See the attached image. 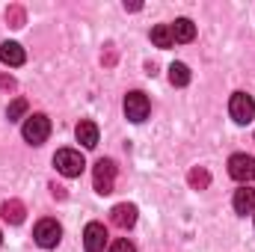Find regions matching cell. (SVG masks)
Wrapping results in <instances>:
<instances>
[{"instance_id":"obj_1","label":"cell","mask_w":255,"mask_h":252,"mask_svg":"<svg viewBox=\"0 0 255 252\" xmlns=\"http://www.w3.org/2000/svg\"><path fill=\"white\" fill-rule=\"evenodd\" d=\"M54 166H57V172L65 175V178H77V175L83 172L86 160H83V154L74 151V148H60V151L54 154Z\"/></svg>"},{"instance_id":"obj_2","label":"cell","mask_w":255,"mask_h":252,"mask_svg":"<svg viewBox=\"0 0 255 252\" xmlns=\"http://www.w3.org/2000/svg\"><path fill=\"white\" fill-rule=\"evenodd\" d=\"M229 116H232L238 125H250V122L255 119L253 95H247V92H235V95H232V101H229Z\"/></svg>"},{"instance_id":"obj_3","label":"cell","mask_w":255,"mask_h":252,"mask_svg":"<svg viewBox=\"0 0 255 252\" xmlns=\"http://www.w3.org/2000/svg\"><path fill=\"white\" fill-rule=\"evenodd\" d=\"M21 133H24V139H27L30 145H42V142L48 139V133H51V119H48L45 113H36V116H30V119L24 122Z\"/></svg>"},{"instance_id":"obj_4","label":"cell","mask_w":255,"mask_h":252,"mask_svg":"<svg viewBox=\"0 0 255 252\" xmlns=\"http://www.w3.org/2000/svg\"><path fill=\"white\" fill-rule=\"evenodd\" d=\"M33 238H36V244H39L42 250H54V247L60 244V238H63V229H60L57 220H39Z\"/></svg>"},{"instance_id":"obj_5","label":"cell","mask_w":255,"mask_h":252,"mask_svg":"<svg viewBox=\"0 0 255 252\" xmlns=\"http://www.w3.org/2000/svg\"><path fill=\"white\" fill-rule=\"evenodd\" d=\"M92 181H95V190H98L101 196L113 193V184H116V163L101 157V160L95 163V169H92Z\"/></svg>"},{"instance_id":"obj_6","label":"cell","mask_w":255,"mask_h":252,"mask_svg":"<svg viewBox=\"0 0 255 252\" xmlns=\"http://www.w3.org/2000/svg\"><path fill=\"white\" fill-rule=\"evenodd\" d=\"M229 175L235 181H241V184L253 181L255 178V157H250V154H232L229 157Z\"/></svg>"},{"instance_id":"obj_7","label":"cell","mask_w":255,"mask_h":252,"mask_svg":"<svg viewBox=\"0 0 255 252\" xmlns=\"http://www.w3.org/2000/svg\"><path fill=\"white\" fill-rule=\"evenodd\" d=\"M148 110H151V104H148V98L142 92H128L125 95V116L130 122H145Z\"/></svg>"},{"instance_id":"obj_8","label":"cell","mask_w":255,"mask_h":252,"mask_svg":"<svg viewBox=\"0 0 255 252\" xmlns=\"http://www.w3.org/2000/svg\"><path fill=\"white\" fill-rule=\"evenodd\" d=\"M83 247H86V252H104V247H107V229L101 223H89L83 229Z\"/></svg>"},{"instance_id":"obj_9","label":"cell","mask_w":255,"mask_h":252,"mask_svg":"<svg viewBox=\"0 0 255 252\" xmlns=\"http://www.w3.org/2000/svg\"><path fill=\"white\" fill-rule=\"evenodd\" d=\"M0 63L18 68V65L27 63V54H24V48H21L18 42H3V45H0Z\"/></svg>"},{"instance_id":"obj_10","label":"cell","mask_w":255,"mask_h":252,"mask_svg":"<svg viewBox=\"0 0 255 252\" xmlns=\"http://www.w3.org/2000/svg\"><path fill=\"white\" fill-rule=\"evenodd\" d=\"M74 136H77V142H80L83 148H95V145H98V125L89 122V119H83L80 125L74 127Z\"/></svg>"},{"instance_id":"obj_11","label":"cell","mask_w":255,"mask_h":252,"mask_svg":"<svg viewBox=\"0 0 255 252\" xmlns=\"http://www.w3.org/2000/svg\"><path fill=\"white\" fill-rule=\"evenodd\" d=\"M110 220H113V226H119V229H130V226L136 223V208L128 205V202H122V205H116V208L110 211Z\"/></svg>"},{"instance_id":"obj_12","label":"cell","mask_w":255,"mask_h":252,"mask_svg":"<svg viewBox=\"0 0 255 252\" xmlns=\"http://www.w3.org/2000/svg\"><path fill=\"white\" fill-rule=\"evenodd\" d=\"M232 205H235V214H253L255 211V190L250 187H241L235 190V199H232Z\"/></svg>"},{"instance_id":"obj_13","label":"cell","mask_w":255,"mask_h":252,"mask_svg":"<svg viewBox=\"0 0 255 252\" xmlns=\"http://www.w3.org/2000/svg\"><path fill=\"white\" fill-rule=\"evenodd\" d=\"M169 27H172V39H175V42H184V45H187V42L196 39V27H193L190 18H178V21L169 24Z\"/></svg>"},{"instance_id":"obj_14","label":"cell","mask_w":255,"mask_h":252,"mask_svg":"<svg viewBox=\"0 0 255 252\" xmlns=\"http://www.w3.org/2000/svg\"><path fill=\"white\" fill-rule=\"evenodd\" d=\"M151 42H154L157 48H172V45H175V39H172V27H169V24H157V27H151Z\"/></svg>"},{"instance_id":"obj_15","label":"cell","mask_w":255,"mask_h":252,"mask_svg":"<svg viewBox=\"0 0 255 252\" xmlns=\"http://www.w3.org/2000/svg\"><path fill=\"white\" fill-rule=\"evenodd\" d=\"M3 220H6V223H21V220H24V205H21L18 199L3 202Z\"/></svg>"},{"instance_id":"obj_16","label":"cell","mask_w":255,"mask_h":252,"mask_svg":"<svg viewBox=\"0 0 255 252\" xmlns=\"http://www.w3.org/2000/svg\"><path fill=\"white\" fill-rule=\"evenodd\" d=\"M169 80H172V86H187L190 83V68L184 63H172L169 65Z\"/></svg>"},{"instance_id":"obj_17","label":"cell","mask_w":255,"mask_h":252,"mask_svg":"<svg viewBox=\"0 0 255 252\" xmlns=\"http://www.w3.org/2000/svg\"><path fill=\"white\" fill-rule=\"evenodd\" d=\"M187 181H190V187H196V190H205L208 184H211V175H208V169H190Z\"/></svg>"},{"instance_id":"obj_18","label":"cell","mask_w":255,"mask_h":252,"mask_svg":"<svg viewBox=\"0 0 255 252\" xmlns=\"http://www.w3.org/2000/svg\"><path fill=\"white\" fill-rule=\"evenodd\" d=\"M24 113H27V101H24V98H15V101L9 104V110H6V119H9V122H18Z\"/></svg>"},{"instance_id":"obj_19","label":"cell","mask_w":255,"mask_h":252,"mask_svg":"<svg viewBox=\"0 0 255 252\" xmlns=\"http://www.w3.org/2000/svg\"><path fill=\"white\" fill-rule=\"evenodd\" d=\"M6 21H9L12 27H24V9H21V6H12V9L6 12Z\"/></svg>"},{"instance_id":"obj_20","label":"cell","mask_w":255,"mask_h":252,"mask_svg":"<svg viewBox=\"0 0 255 252\" xmlns=\"http://www.w3.org/2000/svg\"><path fill=\"white\" fill-rule=\"evenodd\" d=\"M110 252H136V250H133V244H130V241H125V238H119V241H113V247H110Z\"/></svg>"},{"instance_id":"obj_21","label":"cell","mask_w":255,"mask_h":252,"mask_svg":"<svg viewBox=\"0 0 255 252\" xmlns=\"http://www.w3.org/2000/svg\"><path fill=\"white\" fill-rule=\"evenodd\" d=\"M0 86H3V89H15V80H12V77H0Z\"/></svg>"},{"instance_id":"obj_22","label":"cell","mask_w":255,"mask_h":252,"mask_svg":"<svg viewBox=\"0 0 255 252\" xmlns=\"http://www.w3.org/2000/svg\"><path fill=\"white\" fill-rule=\"evenodd\" d=\"M0 244H3V235H0Z\"/></svg>"}]
</instances>
